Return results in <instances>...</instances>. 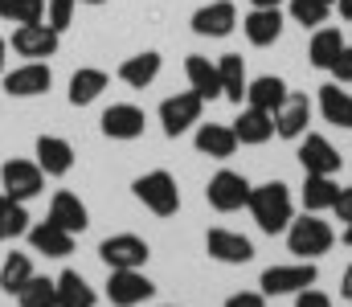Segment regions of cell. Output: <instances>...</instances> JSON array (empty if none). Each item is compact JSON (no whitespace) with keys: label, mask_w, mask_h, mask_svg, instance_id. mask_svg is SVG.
I'll return each mask as SVG.
<instances>
[{"label":"cell","mask_w":352,"mask_h":307,"mask_svg":"<svg viewBox=\"0 0 352 307\" xmlns=\"http://www.w3.org/2000/svg\"><path fill=\"white\" fill-rule=\"evenodd\" d=\"M246 209H250V217L258 221L263 234H287V225L295 221V201H291V189H287L283 181L254 185Z\"/></svg>","instance_id":"6da1fadb"},{"label":"cell","mask_w":352,"mask_h":307,"mask_svg":"<svg viewBox=\"0 0 352 307\" xmlns=\"http://www.w3.org/2000/svg\"><path fill=\"white\" fill-rule=\"evenodd\" d=\"M332 242H336V234H332V225L328 221H320L316 213H303L299 221H291L287 225V250L295 254V258H320V254H328L332 250Z\"/></svg>","instance_id":"7a4b0ae2"},{"label":"cell","mask_w":352,"mask_h":307,"mask_svg":"<svg viewBox=\"0 0 352 307\" xmlns=\"http://www.w3.org/2000/svg\"><path fill=\"white\" fill-rule=\"evenodd\" d=\"M131 193H135V201L144 205V209H152L156 217H173L176 209H180V189H176V177H173V172H164V168L144 172V177L131 185Z\"/></svg>","instance_id":"3957f363"},{"label":"cell","mask_w":352,"mask_h":307,"mask_svg":"<svg viewBox=\"0 0 352 307\" xmlns=\"http://www.w3.org/2000/svg\"><path fill=\"white\" fill-rule=\"evenodd\" d=\"M54 87V70L50 62H25V66H12L0 74V91L8 99H37Z\"/></svg>","instance_id":"277c9868"},{"label":"cell","mask_w":352,"mask_h":307,"mask_svg":"<svg viewBox=\"0 0 352 307\" xmlns=\"http://www.w3.org/2000/svg\"><path fill=\"white\" fill-rule=\"evenodd\" d=\"M250 189H254V185H250L242 172L221 168V172L209 177V185H205V201L213 205L217 213H238V209H246V201H250Z\"/></svg>","instance_id":"5b68a950"},{"label":"cell","mask_w":352,"mask_h":307,"mask_svg":"<svg viewBox=\"0 0 352 307\" xmlns=\"http://www.w3.org/2000/svg\"><path fill=\"white\" fill-rule=\"evenodd\" d=\"M299 164H303V177H336L344 156L332 148L328 135H316V131H303L299 135Z\"/></svg>","instance_id":"8992f818"},{"label":"cell","mask_w":352,"mask_h":307,"mask_svg":"<svg viewBox=\"0 0 352 307\" xmlns=\"http://www.w3.org/2000/svg\"><path fill=\"white\" fill-rule=\"evenodd\" d=\"M0 185L12 201H33L45 193V172L37 160H4L0 168Z\"/></svg>","instance_id":"52a82bcc"},{"label":"cell","mask_w":352,"mask_h":307,"mask_svg":"<svg viewBox=\"0 0 352 307\" xmlns=\"http://www.w3.org/2000/svg\"><path fill=\"white\" fill-rule=\"evenodd\" d=\"M148 254L152 250H148V242L140 234H111L98 246V258L107 262V271H140L148 262Z\"/></svg>","instance_id":"ba28073f"},{"label":"cell","mask_w":352,"mask_h":307,"mask_svg":"<svg viewBox=\"0 0 352 307\" xmlns=\"http://www.w3.org/2000/svg\"><path fill=\"white\" fill-rule=\"evenodd\" d=\"M316 279H320L316 262L303 258V262H291V266H266L258 287H263V295H299L303 287H316Z\"/></svg>","instance_id":"9c48e42d"},{"label":"cell","mask_w":352,"mask_h":307,"mask_svg":"<svg viewBox=\"0 0 352 307\" xmlns=\"http://www.w3.org/2000/svg\"><path fill=\"white\" fill-rule=\"evenodd\" d=\"M8 45H12V54H21V58H29V62H45V58H54V54H58L62 33H58V29H50L45 21H41V25H16Z\"/></svg>","instance_id":"30bf717a"},{"label":"cell","mask_w":352,"mask_h":307,"mask_svg":"<svg viewBox=\"0 0 352 307\" xmlns=\"http://www.w3.org/2000/svg\"><path fill=\"white\" fill-rule=\"evenodd\" d=\"M98 127H102V135H107V139H119V144H127V139H140V135H144V127H148V115H144L135 102H111V106L102 111Z\"/></svg>","instance_id":"8fae6325"},{"label":"cell","mask_w":352,"mask_h":307,"mask_svg":"<svg viewBox=\"0 0 352 307\" xmlns=\"http://www.w3.org/2000/svg\"><path fill=\"white\" fill-rule=\"evenodd\" d=\"M156 295V283L144 271H111L107 279V299L115 307H140Z\"/></svg>","instance_id":"7c38bea8"},{"label":"cell","mask_w":352,"mask_h":307,"mask_svg":"<svg viewBox=\"0 0 352 307\" xmlns=\"http://www.w3.org/2000/svg\"><path fill=\"white\" fill-rule=\"evenodd\" d=\"M201 106H205V99L192 95V91L164 99L160 102V127H164V135L176 139V135H184L188 127H197V123H201Z\"/></svg>","instance_id":"4fadbf2b"},{"label":"cell","mask_w":352,"mask_h":307,"mask_svg":"<svg viewBox=\"0 0 352 307\" xmlns=\"http://www.w3.org/2000/svg\"><path fill=\"white\" fill-rule=\"evenodd\" d=\"M205 250H209V258H217L226 266H246L254 258V242L246 234H234V229H221V225L205 234Z\"/></svg>","instance_id":"5bb4252c"},{"label":"cell","mask_w":352,"mask_h":307,"mask_svg":"<svg viewBox=\"0 0 352 307\" xmlns=\"http://www.w3.org/2000/svg\"><path fill=\"white\" fill-rule=\"evenodd\" d=\"M188 25L197 37H230L238 29V8L234 0H213V4H201Z\"/></svg>","instance_id":"9a60e30c"},{"label":"cell","mask_w":352,"mask_h":307,"mask_svg":"<svg viewBox=\"0 0 352 307\" xmlns=\"http://www.w3.org/2000/svg\"><path fill=\"white\" fill-rule=\"evenodd\" d=\"M307 123H311V99L299 95V91H291L283 99V106L274 111V135L278 139H299L307 131Z\"/></svg>","instance_id":"2e32d148"},{"label":"cell","mask_w":352,"mask_h":307,"mask_svg":"<svg viewBox=\"0 0 352 307\" xmlns=\"http://www.w3.org/2000/svg\"><path fill=\"white\" fill-rule=\"evenodd\" d=\"M29 246H33V254L66 258V254H74V234H70V229H62V225H54V221L45 217V221L29 225Z\"/></svg>","instance_id":"e0dca14e"},{"label":"cell","mask_w":352,"mask_h":307,"mask_svg":"<svg viewBox=\"0 0 352 307\" xmlns=\"http://www.w3.org/2000/svg\"><path fill=\"white\" fill-rule=\"evenodd\" d=\"M242 33L254 49H266L283 37V12L278 8H250L246 21H242Z\"/></svg>","instance_id":"ac0fdd59"},{"label":"cell","mask_w":352,"mask_h":307,"mask_svg":"<svg viewBox=\"0 0 352 307\" xmlns=\"http://www.w3.org/2000/svg\"><path fill=\"white\" fill-rule=\"evenodd\" d=\"M184 74H188V91L201 95V99H221V74H217V62H209L205 54H188L184 58Z\"/></svg>","instance_id":"d6986e66"},{"label":"cell","mask_w":352,"mask_h":307,"mask_svg":"<svg viewBox=\"0 0 352 307\" xmlns=\"http://www.w3.org/2000/svg\"><path fill=\"white\" fill-rule=\"evenodd\" d=\"M197 152L209 160H230L238 152V135L226 123H201L197 127Z\"/></svg>","instance_id":"ffe728a7"},{"label":"cell","mask_w":352,"mask_h":307,"mask_svg":"<svg viewBox=\"0 0 352 307\" xmlns=\"http://www.w3.org/2000/svg\"><path fill=\"white\" fill-rule=\"evenodd\" d=\"M37 164L45 177H66L74 168V148L62 135H41L37 139Z\"/></svg>","instance_id":"44dd1931"},{"label":"cell","mask_w":352,"mask_h":307,"mask_svg":"<svg viewBox=\"0 0 352 307\" xmlns=\"http://www.w3.org/2000/svg\"><path fill=\"white\" fill-rule=\"evenodd\" d=\"M160 66H164V58L156 49H144V54H135V58H127L119 66V82H127L131 91H144V87H152L160 78Z\"/></svg>","instance_id":"7402d4cb"},{"label":"cell","mask_w":352,"mask_h":307,"mask_svg":"<svg viewBox=\"0 0 352 307\" xmlns=\"http://www.w3.org/2000/svg\"><path fill=\"white\" fill-rule=\"evenodd\" d=\"M234 135H238V144L258 148L266 139H274V115H270V111H258V106H246V111L234 119Z\"/></svg>","instance_id":"603a6c76"},{"label":"cell","mask_w":352,"mask_h":307,"mask_svg":"<svg viewBox=\"0 0 352 307\" xmlns=\"http://www.w3.org/2000/svg\"><path fill=\"white\" fill-rule=\"evenodd\" d=\"M217 74H221V99H230L234 106H242L246 87H250L242 54H221V58H217Z\"/></svg>","instance_id":"cb8c5ba5"},{"label":"cell","mask_w":352,"mask_h":307,"mask_svg":"<svg viewBox=\"0 0 352 307\" xmlns=\"http://www.w3.org/2000/svg\"><path fill=\"white\" fill-rule=\"evenodd\" d=\"M50 221L62 225V229H70V234H82V229L90 225V213L74 193L62 189V193H54V201H50Z\"/></svg>","instance_id":"d4e9b609"},{"label":"cell","mask_w":352,"mask_h":307,"mask_svg":"<svg viewBox=\"0 0 352 307\" xmlns=\"http://www.w3.org/2000/svg\"><path fill=\"white\" fill-rule=\"evenodd\" d=\"M349 41L340 37V29H332V25H320L316 33H311V41H307V58H311V66L316 70H332V62L340 58V49H344Z\"/></svg>","instance_id":"484cf974"},{"label":"cell","mask_w":352,"mask_h":307,"mask_svg":"<svg viewBox=\"0 0 352 307\" xmlns=\"http://www.w3.org/2000/svg\"><path fill=\"white\" fill-rule=\"evenodd\" d=\"M107 82H111L107 70H98V66H82V70H74L66 99H70V106H90V102L107 91Z\"/></svg>","instance_id":"4316f807"},{"label":"cell","mask_w":352,"mask_h":307,"mask_svg":"<svg viewBox=\"0 0 352 307\" xmlns=\"http://www.w3.org/2000/svg\"><path fill=\"white\" fill-rule=\"evenodd\" d=\"M320 115H324V123H332V127H349L352 131V95L349 91H340V82L320 87Z\"/></svg>","instance_id":"83f0119b"},{"label":"cell","mask_w":352,"mask_h":307,"mask_svg":"<svg viewBox=\"0 0 352 307\" xmlns=\"http://www.w3.org/2000/svg\"><path fill=\"white\" fill-rule=\"evenodd\" d=\"M291 91H287V82L283 78H274V74H263V78H254L250 87H246V106H258V111H278L283 99H287Z\"/></svg>","instance_id":"f1b7e54d"},{"label":"cell","mask_w":352,"mask_h":307,"mask_svg":"<svg viewBox=\"0 0 352 307\" xmlns=\"http://www.w3.org/2000/svg\"><path fill=\"white\" fill-rule=\"evenodd\" d=\"M299 197H303V209H307V213H324V209H332V205H336L340 185H336L332 177H307Z\"/></svg>","instance_id":"f546056e"},{"label":"cell","mask_w":352,"mask_h":307,"mask_svg":"<svg viewBox=\"0 0 352 307\" xmlns=\"http://www.w3.org/2000/svg\"><path fill=\"white\" fill-rule=\"evenodd\" d=\"M58 307H94V287L78 271L58 275Z\"/></svg>","instance_id":"4dcf8cb0"},{"label":"cell","mask_w":352,"mask_h":307,"mask_svg":"<svg viewBox=\"0 0 352 307\" xmlns=\"http://www.w3.org/2000/svg\"><path fill=\"white\" fill-rule=\"evenodd\" d=\"M29 234V209L25 201H12L8 193H0V242H12Z\"/></svg>","instance_id":"1f68e13d"},{"label":"cell","mask_w":352,"mask_h":307,"mask_svg":"<svg viewBox=\"0 0 352 307\" xmlns=\"http://www.w3.org/2000/svg\"><path fill=\"white\" fill-rule=\"evenodd\" d=\"M33 279V258L29 254H8L4 266H0V291L8 295H21V287Z\"/></svg>","instance_id":"d6a6232c"},{"label":"cell","mask_w":352,"mask_h":307,"mask_svg":"<svg viewBox=\"0 0 352 307\" xmlns=\"http://www.w3.org/2000/svg\"><path fill=\"white\" fill-rule=\"evenodd\" d=\"M16 304L21 307H58V279H41V275H33V279L21 287Z\"/></svg>","instance_id":"836d02e7"},{"label":"cell","mask_w":352,"mask_h":307,"mask_svg":"<svg viewBox=\"0 0 352 307\" xmlns=\"http://www.w3.org/2000/svg\"><path fill=\"white\" fill-rule=\"evenodd\" d=\"M0 21H12V25H41V21H45V0H0Z\"/></svg>","instance_id":"e575fe53"},{"label":"cell","mask_w":352,"mask_h":307,"mask_svg":"<svg viewBox=\"0 0 352 307\" xmlns=\"http://www.w3.org/2000/svg\"><path fill=\"white\" fill-rule=\"evenodd\" d=\"M332 16V0H291V21L303 29H320Z\"/></svg>","instance_id":"d590c367"},{"label":"cell","mask_w":352,"mask_h":307,"mask_svg":"<svg viewBox=\"0 0 352 307\" xmlns=\"http://www.w3.org/2000/svg\"><path fill=\"white\" fill-rule=\"evenodd\" d=\"M74 4L78 0H45V25L58 29V33H66L70 21H74Z\"/></svg>","instance_id":"8d00e7d4"},{"label":"cell","mask_w":352,"mask_h":307,"mask_svg":"<svg viewBox=\"0 0 352 307\" xmlns=\"http://www.w3.org/2000/svg\"><path fill=\"white\" fill-rule=\"evenodd\" d=\"M332 78H336L340 87H352V45H344L340 58L332 62Z\"/></svg>","instance_id":"74e56055"},{"label":"cell","mask_w":352,"mask_h":307,"mask_svg":"<svg viewBox=\"0 0 352 307\" xmlns=\"http://www.w3.org/2000/svg\"><path fill=\"white\" fill-rule=\"evenodd\" d=\"M295 307H332V299H328L324 291H316V287H303V291L295 295Z\"/></svg>","instance_id":"f35d334b"},{"label":"cell","mask_w":352,"mask_h":307,"mask_svg":"<svg viewBox=\"0 0 352 307\" xmlns=\"http://www.w3.org/2000/svg\"><path fill=\"white\" fill-rule=\"evenodd\" d=\"M226 307H266V295L263 291H238L226 299Z\"/></svg>","instance_id":"ab89813d"},{"label":"cell","mask_w":352,"mask_h":307,"mask_svg":"<svg viewBox=\"0 0 352 307\" xmlns=\"http://www.w3.org/2000/svg\"><path fill=\"white\" fill-rule=\"evenodd\" d=\"M332 213H336L344 225H352V185L349 189H340V197H336V205H332Z\"/></svg>","instance_id":"60d3db41"},{"label":"cell","mask_w":352,"mask_h":307,"mask_svg":"<svg viewBox=\"0 0 352 307\" xmlns=\"http://www.w3.org/2000/svg\"><path fill=\"white\" fill-rule=\"evenodd\" d=\"M340 295L352 304V262H349V271H344V283H340Z\"/></svg>","instance_id":"b9f144b4"},{"label":"cell","mask_w":352,"mask_h":307,"mask_svg":"<svg viewBox=\"0 0 352 307\" xmlns=\"http://www.w3.org/2000/svg\"><path fill=\"white\" fill-rule=\"evenodd\" d=\"M336 8H340V16L352 25V0H336Z\"/></svg>","instance_id":"7bdbcfd3"},{"label":"cell","mask_w":352,"mask_h":307,"mask_svg":"<svg viewBox=\"0 0 352 307\" xmlns=\"http://www.w3.org/2000/svg\"><path fill=\"white\" fill-rule=\"evenodd\" d=\"M4 66H8V41L0 37V74H4Z\"/></svg>","instance_id":"ee69618b"},{"label":"cell","mask_w":352,"mask_h":307,"mask_svg":"<svg viewBox=\"0 0 352 307\" xmlns=\"http://www.w3.org/2000/svg\"><path fill=\"white\" fill-rule=\"evenodd\" d=\"M283 0H250V8H278Z\"/></svg>","instance_id":"f6af8a7d"},{"label":"cell","mask_w":352,"mask_h":307,"mask_svg":"<svg viewBox=\"0 0 352 307\" xmlns=\"http://www.w3.org/2000/svg\"><path fill=\"white\" fill-rule=\"evenodd\" d=\"M344 242H349V246H352V225H349V229H344Z\"/></svg>","instance_id":"bcb514c9"},{"label":"cell","mask_w":352,"mask_h":307,"mask_svg":"<svg viewBox=\"0 0 352 307\" xmlns=\"http://www.w3.org/2000/svg\"><path fill=\"white\" fill-rule=\"evenodd\" d=\"M78 4H107V0H78Z\"/></svg>","instance_id":"7dc6e473"},{"label":"cell","mask_w":352,"mask_h":307,"mask_svg":"<svg viewBox=\"0 0 352 307\" xmlns=\"http://www.w3.org/2000/svg\"><path fill=\"white\" fill-rule=\"evenodd\" d=\"M164 307H176V304H164Z\"/></svg>","instance_id":"c3c4849f"},{"label":"cell","mask_w":352,"mask_h":307,"mask_svg":"<svg viewBox=\"0 0 352 307\" xmlns=\"http://www.w3.org/2000/svg\"><path fill=\"white\" fill-rule=\"evenodd\" d=\"M332 4H336V0H332Z\"/></svg>","instance_id":"681fc988"}]
</instances>
